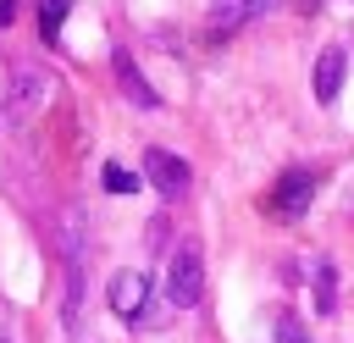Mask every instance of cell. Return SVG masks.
Listing matches in <instances>:
<instances>
[{
	"label": "cell",
	"mask_w": 354,
	"mask_h": 343,
	"mask_svg": "<svg viewBox=\"0 0 354 343\" xmlns=\"http://www.w3.org/2000/svg\"><path fill=\"white\" fill-rule=\"evenodd\" d=\"M343 66H348L343 44H326V50H321V61H315V100H321V105H332V100H337V89H343Z\"/></svg>",
	"instance_id": "obj_7"
},
{
	"label": "cell",
	"mask_w": 354,
	"mask_h": 343,
	"mask_svg": "<svg viewBox=\"0 0 354 343\" xmlns=\"http://www.w3.org/2000/svg\"><path fill=\"white\" fill-rule=\"evenodd\" d=\"M315 310H321V315L337 310V271H332V260L315 266Z\"/></svg>",
	"instance_id": "obj_8"
},
{
	"label": "cell",
	"mask_w": 354,
	"mask_h": 343,
	"mask_svg": "<svg viewBox=\"0 0 354 343\" xmlns=\"http://www.w3.org/2000/svg\"><path fill=\"white\" fill-rule=\"evenodd\" d=\"M310 199H315V172H304V166H293V172H282L277 177V188H271V210L282 216V221H299L304 210H310Z\"/></svg>",
	"instance_id": "obj_4"
},
{
	"label": "cell",
	"mask_w": 354,
	"mask_h": 343,
	"mask_svg": "<svg viewBox=\"0 0 354 343\" xmlns=\"http://www.w3.org/2000/svg\"><path fill=\"white\" fill-rule=\"evenodd\" d=\"M144 177H149V188H155L160 199H183L188 183H194L188 160H177L171 149H144Z\"/></svg>",
	"instance_id": "obj_3"
},
{
	"label": "cell",
	"mask_w": 354,
	"mask_h": 343,
	"mask_svg": "<svg viewBox=\"0 0 354 343\" xmlns=\"http://www.w3.org/2000/svg\"><path fill=\"white\" fill-rule=\"evenodd\" d=\"M199 293H205V254H199V243L188 238V243L171 249V266H166V304H171V310H194Z\"/></svg>",
	"instance_id": "obj_1"
},
{
	"label": "cell",
	"mask_w": 354,
	"mask_h": 343,
	"mask_svg": "<svg viewBox=\"0 0 354 343\" xmlns=\"http://www.w3.org/2000/svg\"><path fill=\"white\" fill-rule=\"evenodd\" d=\"M277 0H210V28L216 33H238L243 22H254V17H266Z\"/></svg>",
	"instance_id": "obj_6"
},
{
	"label": "cell",
	"mask_w": 354,
	"mask_h": 343,
	"mask_svg": "<svg viewBox=\"0 0 354 343\" xmlns=\"http://www.w3.org/2000/svg\"><path fill=\"white\" fill-rule=\"evenodd\" d=\"M105 299H111V310L127 326H160V310H155V293H149L144 271H116L111 288H105Z\"/></svg>",
	"instance_id": "obj_2"
},
{
	"label": "cell",
	"mask_w": 354,
	"mask_h": 343,
	"mask_svg": "<svg viewBox=\"0 0 354 343\" xmlns=\"http://www.w3.org/2000/svg\"><path fill=\"white\" fill-rule=\"evenodd\" d=\"M100 183H105L111 194H133V188H138V177H133L127 166H116V160H105V166H100Z\"/></svg>",
	"instance_id": "obj_10"
},
{
	"label": "cell",
	"mask_w": 354,
	"mask_h": 343,
	"mask_svg": "<svg viewBox=\"0 0 354 343\" xmlns=\"http://www.w3.org/2000/svg\"><path fill=\"white\" fill-rule=\"evenodd\" d=\"M61 17H66V0H39V39L44 44L61 39Z\"/></svg>",
	"instance_id": "obj_9"
},
{
	"label": "cell",
	"mask_w": 354,
	"mask_h": 343,
	"mask_svg": "<svg viewBox=\"0 0 354 343\" xmlns=\"http://www.w3.org/2000/svg\"><path fill=\"white\" fill-rule=\"evenodd\" d=\"M277 343H310V332L299 326V315H277Z\"/></svg>",
	"instance_id": "obj_11"
},
{
	"label": "cell",
	"mask_w": 354,
	"mask_h": 343,
	"mask_svg": "<svg viewBox=\"0 0 354 343\" xmlns=\"http://www.w3.org/2000/svg\"><path fill=\"white\" fill-rule=\"evenodd\" d=\"M111 72H116L122 94H127V100H133L138 111H160V94H155L149 83H144V72L133 66V55H127V50H116V55H111Z\"/></svg>",
	"instance_id": "obj_5"
}]
</instances>
